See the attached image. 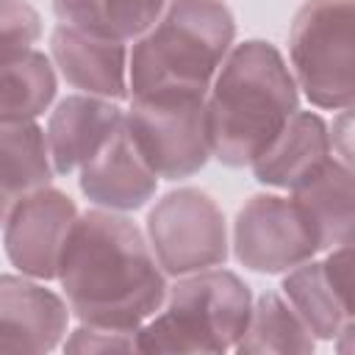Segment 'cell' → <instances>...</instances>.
<instances>
[{
  "label": "cell",
  "instance_id": "obj_1",
  "mask_svg": "<svg viewBox=\"0 0 355 355\" xmlns=\"http://www.w3.org/2000/svg\"><path fill=\"white\" fill-rule=\"evenodd\" d=\"M55 275L72 311L89 327L136 333L166 297L141 233L128 219L103 211L75 216Z\"/></svg>",
  "mask_w": 355,
  "mask_h": 355
},
{
  "label": "cell",
  "instance_id": "obj_2",
  "mask_svg": "<svg viewBox=\"0 0 355 355\" xmlns=\"http://www.w3.org/2000/svg\"><path fill=\"white\" fill-rule=\"evenodd\" d=\"M297 111L294 80L275 47L239 44L219 67L205 125L211 153L225 164H252Z\"/></svg>",
  "mask_w": 355,
  "mask_h": 355
},
{
  "label": "cell",
  "instance_id": "obj_3",
  "mask_svg": "<svg viewBox=\"0 0 355 355\" xmlns=\"http://www.w3.org/2000/svg\"><path fill=\"white\" fill-rule=\"evenodd\" d=\"M230 39L233 17L222 0H172L133 47V97H205Z\"/></svg>",
  "mask_w": 355,
  "mask_h": 355
},
{
  "label": "cell",
  "instance_id": "obj_4",
  "mask_svg": "<svg viewBox=\"0 0 355 355\" xmlns=\"http://www.w3.org/2000/svg\"><path fill=\"white\" fill-rule=\"evenodd\" d=\"M164 313L139 333L133 344L141 352H219L244 336L250 319V294L230 272L194 275L172 288Z\"/></svg>",
  "mask_w": 355,
  "mask_h": 355
},
{
  "label": "cell",
  "instance_id": "obj_5",
  "mask_svg": "<svg viewBox=\"0 0 355 355\" xmlns=\"http://www.w3.org/2000/svg\"><path fill=\"white\" fill-rule=\"evenodd\" d=\"M291 58L305 94L324 108L352 103V0H311L291 28Z\"/></svg>",
  "mask_w": 355,
  "mask_h": 355
},
{
  "label": "cell",
  "instance_id": "obj_6",
  "mask_svg": "<svg viewBox=\"0 0 355 355\" xmlns=\"http://www.w3.org/2000/svg\"><path fill=\"white\" fill-rule=\"evenodd\" d=\"M125 130L155 178H186L211 153L205 97H133Z\"/></svg>",
  "mask_w": 355,
  "mask_h": 355
},
{
  "label": "cell",
  "instance_id": "obj_7",
  "mask_svg": "<svg viewBox=\"0 0 355 355\" xmlns=\"http://www.w3.org/2000/svg\"><path fill=\"white\" fill-rule=\"evenodd\" d=\"M153 250L166 272L183 275L225 258V225L216 205L200 191H178L150 214Z\"/></svg>",
  "mask_w": 355,
  "mask_h": 355
},
{
  "label": "cell",
  "instance_id": "obj_8",
  "mask_svg": "<svg viewBox=\"0 0 355 355\" xmlns=\"http://www.w3.org/2000/svg\"><path fill=\"white\" fill-rule=\"evenodd\" d=\"M316 250V230L294 200L255 197L239 214L236 252L250 269L280 272L311 258Z\"/></svg>",
  "mask_w": 355,
  "mask_h": 355
},
{
  "label": "cell",
  "instance_id": "obj_9",
  "mask_svg": "<svg viewBox=\"0 0 355 355\" xmlns=\"http://www.w3.org/2000/svg\"><path fill=\"white\" fill-rule=\"evenodd\" d=\"M75 216V205L64 194L53 189L31 191L6 219L8 258L33 277H53Z\"/></svg>",
  "mask_w": 355,
  "mask_h": 355
},
{
  "label": "cell",
  "instance_id": "obj_10",
  "mask_svg": "<svg viewBox=\"0 0 355 355\" xmlns=\"http://www.w3.org/2000/svg\"><path fill=\"white\" fill-rule=\"evenodd\" d=\"M286 294L302 316V324L319 336H336L352 316V255L341 244L324 263L300 266L286 280Z\"/></svg>",
  "mask_w": 355,
  "mask_h": 355
},
{
  "label": "cell",
  "instance_id": "obj_11",
  "mask_svg": "<svg viewBox=\"0 0 355 355\" xmlns=\"http://www.w3.org/2000/svg\"><path fill=\"white\" fill-rule=\"evenodd\" d=\"M67 327V311L47 288L0 277V352L50 349Z\"/></svg>",
  "mask_w": 355,
  "mask_h": 355
},
{
  "label": "cell",
  "instance_id": "obj_12",
  "mask_svg": "<svg viewBox=\"0 0 355 355\" xmlns=\"http://www.w3.org/2000/svg\"><path fill=\"white\" fill-rule=\"evenodd\" d=\"M122 114L92 97H69L64 100L47 128V153L58 172H72L92 161L103 144L119 130Z\"/></svg>",
  "mask_w": 355,
  "mask_h": 355
},
{
  "label": "cell",
  "instance_id": "obj_13",
  "mask_svg": "<svg viewBox=\"0 0 355 355\" xmlns=\"http://www.w3.org/2000/svg\"><path fill=\"white\" fill-rule=\"evenodd\" d=\"M80 186L94 202L111 208H139L155 191V175L136 153L125 119L103 150L83 164Z\"/></svg>",
  "mask_w": 355,
  "mask_h": 355
},
{
  "label": "cell",
  "instance_id": "obj_14",
  "mask_svg": "<svg viewBox=\"0 0 355 355\" xmlns=\"http://www.w3.org/2000/svg\"><path fill=\"white\" fill-rule=\"evenodd\" d=\"M330 158L327 128L316 114H291L272 144L252 161L258 180L294 189Z\"/></svg>",
  "mask_w": 355,
  "mask_h": 355
},
{
  "label": "cell",
  "instance_id": "obj_15",
  "mask_svg": "<svg viewBox=\"0 0 355 355\" xmlns=\"http://www.w3.org/2000/svg\"><path fill=\"white\" fill-rule=\"evenodd\" d=\"M55 61L69 83L105 97L125 94V50L122 42H111L72 25H61L53 33Z\"/></svg>",
  "mask_w": 355,
  "mask_h": 355
},
{
  "label": "cell",
  "instance_id": "obj_16",
  "mask_svg": "<svg viewBox=\"0 0 355 355\" xmlns=\"http://www.w3.org/2000/svg\"><path fill=\"white\" fill-rule=\"evenodd\" d=\"M50 180L44 133L31 119H0V225L11 208Z\"/></svg>",
  "mask_w": 355,
  "mask_h": 355
},
{
  "label": "cell",
  "instance_id": "obj_17",
  "mask_svg": "<svg viewBox=\"0 0 355 355\" xmlns=\"http://www.w3.org/2000/svg\"><path fill=\"white\" fill-rule=\"evenodd\" d=\"M294 202L302 208L316 230L319 247L349 244L352 236V172L349 164L327 158L313 175L291 189Z\"/></svg>",
  "mask_w": 355,
  "mask_h": 355
},
{
  "label": "cell",
  "instance_id": "obj_18",
  "mask_svg": "<svg viewBox=\"0 0 355 355\" xmlns=\"http://www.w3.org/2000/svg\"><path fill=\"white\" fill-rule=\"evenodd\" d=\"M166 0H55L64 25L78 31L125 42L155 25Z\"/></svg>",
  "mask_w": 355,
  "mask_h": 355
},
{
  "label": "cell",
  "instance_id": "obj_19",
  "mask_svg": "<svg viewBox=\"0 0 355 355\" xmlns=\"http://www.w3.org/2000/svg\"><path fill=\"white\" fill-rule=\"evenodd\" d=\"M55 92L50 61L31 50L0 64V119H33L47 108Z\"/></svg>",
  "mask_w": 355,
  "mask_h": 355
},
{
  "label": "cell",
  "instance_id": "obj_20",
  "mask_svg": "<svg viewBox=\"0 0 355 355\" xmlns=\"http://www.w3.org/2000/svg\"><path fill=\"white\" fill-rule=\"evenodd\" d=\"M244 333L250 338L241 336V349H311L313 341L305 336L308 327L291 313V308H286L277 297H263L255 308V313H250Z\"/></svg>",
  "mask_w": 355,
  "mask_h": 355
},
{
  "label": "cell",
  "instance_id": "obj_21",
  "mask_svg": "<svg viewBox=\"0 0 355 355\" xmlns=\"http://www.w3.org/2000/svg\"><path fill=\"white\" fill-rule=\"evenodd\" d=\"M39 36V17L19 0H0V64L31 53Z\"/></svg>",
  "mask_w": 355,
  "mask_h": 355
}]
</instances>
